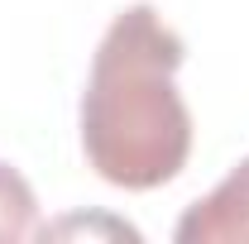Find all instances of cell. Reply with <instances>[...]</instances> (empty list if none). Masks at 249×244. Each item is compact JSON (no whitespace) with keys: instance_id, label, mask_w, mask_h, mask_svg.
<instances>
[{"instance_id":"cell-1","label":"cell","mask_w":249,"mask_h":244,"mask_svg":"<svg viewBox=\"0 0 249 244\" xmlns=\"http://www.w3.org/2000/svg\"><path fill=\"white\" fill-rule=\"evenodd\" d=\"M187 48L154 5L110 19L82 91V149L110 187L149 192L173 182L192 153V115L178 91Z\"/></svg>"},{"instance_id":"cell-2","label":"cell","mask_w":249,"mask_h":244,"mask_svg":"<svg viewBox=\"0 0 249 244\" xmlns=\"http://www.w3.org/2000/svg\"><path fill=\"white\" fill-rule=\"evenodd\" d=\"M182 244H249V158L178 220Z\"/></svg>"},{"instance_id":"cell-3","label":"cell","mask_w":249,"mask_h":244,"mask_svg":"<svg viewBox=\"0 0 249 244\" xmlns=\"http://www.w3.org/2000/svg\"><path fill=\"white\" fill-rule=\"evenodd\" d=\"M34 192L29 182L10 168V163H0V244H15V240H29L34 235Z\"/></svg>"}]
</instances>
